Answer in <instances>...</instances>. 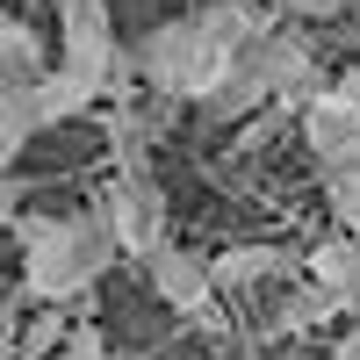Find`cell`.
Here are the masks:
<instances>
[{
    "mask_svg": "<svg viewBox=\"0 0 360 360\" xmlns=\"http://www.w3.org/2000/svg\"><path fill=\"white\" fill-rule=\"evenodd\" d=\"M266 22H274V8L209 0V8H195V15H173L159 29H144L137 51H130V72L152 86L159 101H209L217 79L231 72V58L245 51Z\"/></svg>",
    "mask_w": 360,
    "mask_h": 360,
    "instance_id": "obj_1",
    "label": "cell"
},
{
    "mask_svg": "<svg viewBox=\"0 0 360 360\" xmlns=\"http://www.w3.org/2000/svg\"><path fill=\"white\" fill-rule=\"evenodd\" d=\"M22 231V295L44 310H65L79 303L86 288L123 252H115V238L101 224V209H72V217H15Z\"/></svg>",
    "mask_w": 360,
    "mask_h": 360,
    "instance_id": "obj_2",
    "label": "cell"
},
{
    "mask_svg": "<svg viewBox=\"0 0 360 360\" xmlns=\"http://www.w3.org/2000/svg\"><path fill=\"white\" fill-rule=\"evenodd\" d=\"M58 72H72L79 86H94V94H123L130 79V58L115 44V15L108 0H58Z\"/></svg>",
    "mask_w": 360,
    "mask_h": 360,
    "instance_id": "obj_3",
    "label": "cell"
},
{
    "mask_svg": "<svg viewBox=\"0 0 360 360\" xmlns=\"http://www.w3.org/2000/svg\"><path fill=\"white\" fill-rule=\"evenodd\" d=\"M101 224L115 238V252L123 259H144V252H159L166 245V188L152 180V166H115V180L101 188Z\"/></svg>",
    "mask_w": 360,
    "mask_h": 360,
    "instance_id": "obj_4",
    "label": "cell"
},
{
    "mask_svg": "<svg viewBox=\"0 0 360 360\" xmlns=\"http://www.w3.org/2000/svg\"><path fill=\"white\" fill-rule=\"evenodd\" d=\"M144 266H152V295L173 310V317H188L195 332H231V317H224V295H217V281H209V252H188V245H166L159 252H144Z\"/></svg>",
    "mask_w": 360,
    "mask_h": 360,
    "instance_id": "obj_5",
    "label": "cell"
},
{
    "mask_svg": "<svg viewBox=\"0 0 360 360\" xmlns=\"http://www.w3.org/2000/svg\"><path fill=\"white\" fill-rule=\"evenodd\" d=\"M295 137L317 159V173H360V101H339L332 86L295 108Z\"/></svg>",
    "mask_w": 360,
    "mask_h": 360,
    "instance_id": "obj_6",
    "label": "cell"
},
{
    "mask_svg": "<svg viewBox=\"0 0 360 360\" xmlns=\"http://www.w3.org/2000/svg\"><path fill=\"white\" fill-rule=\"evenodd\" d=\"M281 274H303V259H295L288 245H224V252H209V281H217V295L281 281Z\"/></svg>",
    "mask_w": 360,
    "mask_h": 360,
    "instance_id": "obj_7",
    "label": "cell"
},
{
    "mask_svg": "<svg viewBox=\"0 0 360 360\" xmlns=\"http://www.w3.org/2000/svg\"><path fill=\"white\" fill-rule=\"evenodd\" d=\"M303 281L324 288V295H339L346 310H360V238L332 231L324 245H310V252H303Z\"/></svg>",
    "mask_w": 360,
    "mask_h": 360,
    "instance_id": "obj_8",
    "label": "cell"
},
{
    "mask_svg": "<svg viewBox=\"0 0 360 360\" xmlns=\"http://www.w3.org/2000/svg\"><path fill=\"white\" fill-rule=\"evenodd\" d=\"M94 101H101L94 86H79L72 72H58V65H51V72H44L37 86H29V108H37V130H58V123H79V115L94 108Z\"/></svg>",
    "mask_w": 360,
    "mask_h": 360,
    "instance_id": "obj_9",
    "label": "cell"
},
{
    "mask_svg": "<svg viewBox=\"0 0 360 360\" xmlns=\"http://www.w3.org/2000/svg\"><path fill=\"white\" fill-rule=\"evenodd\" d=\"M295 108H303V101H266V108H252L245 115V123H231V159H252V152H266V144H274L288 123H295Z\"/></svg>",
    "mask_w": 360,
    "mask_h": 360,
    "instance_id": "obj_10",
    "label": "cell"
},
{
    "mask_svg": "<svg viewBox=\"0 0 360 360\" xmlns=\"http://www.w3.org/2000/svg\"><path fill=\"white\" fill-rule=\"evenodd\" d=\"M0 65H15V72H51V51H44V37H37L29 22L0 15Z\"/></svg>",
    "mask_w": 360,
    "mask_h": 360,
    "instance_id": "obj_11",
    "label": "cell"
},
{
    "mask_svg": "<svg viewBox=\"0 0 360 360\" xmlns=\"http://www.w3.org/2000/svg\"><path fill=\"white\" fill-rule=\"evenodd\" d=\"M29 137H37V108H29V94H8L0 101V173H15V159L29 152Z\"/></svg>",
    "mask_w": 360,
    "mask_h": 360,
    "instance_id": "obj_12",
    "label": "cell"
},
{
    "mask_svg": "<svg viewBox=\"0 0 360 360\" xmlns=\"http://www.w3.org/2000/svg\"><path fill=\"white\" fill-rule=\"evenodd\" d=\"M339 317H346L339 295H324V288H310V281H303V288L281 303V317H274V324H281V332H303V324H339Z\"/></svg>",
    "mask_w": 360,
    "mask_h": 360,
    "instance_id": "obj_13",
    "label": "cell"
},
{
    "mask_svg": "<svg viewBox=\"0 0 360 360\" xmlns=\"http://www.w3.org/2000/svg\"><path fill=\"white\" fill-rule=\"evenodd\" d=\"M324 180V217L346 238H360V173H317Z\"/></svg>",
    "mask_w": 360,
    "mask_h": 360,
    "instance_id": "obj_14",
    "label": "cell"
},
{
    "mask_svg": "<svg viewBox=\"0 0 360 360\" xmlns=\"http://www.w3.org/2000/svg\"><path fill=\"white\" fill-rule=\"evenodd\" d=\"M58 360H130V353H115V346L101 339V324H72L65 346H58Z\"/></svg>",
    "mask_w": 360,
    "mask_h": 360,
    "instance_id": "obj_15",
    "label": "cell"
},
{
    "mask_svg": "<svg viewBox=\"0 0 360 360\" xmlns=\"http://www.w3.org/2000/svg\"><path fill=\"white\" fill-rule=\"evenodd\" d=\"M281 15L303 22V29H324V22H346V0H288Z\"/></svg>",
    "mask_w": 360,
    "mask_h": 360,
    "instance_id": "obj_16",
    "label": "cell"
},
{
    "mask_svg": "<svg viewBox=\"0 0 360 360\" xmlns=\"http://www.w3.org/2000/svg\"><path fill=\"white\" fill-rule=\"evenodd\" d=\"M29 195H37V180H29V173H0V224H15L22 209H29Z\"/></svg>",
    "mask_w": 360,
    "mask_h": 360,
    "instance_id": "obj_17",
    "label": "cell"
},
{
    "mask_svg": "<svg viewBox=\"0 0 360 360\" xmlns=\"http://www.w3.org/2000/svg\"><path fill=\"white\" fill-rule=\"evenodd\" d=\"M339 360H360V332H339Z\"/></svg>",
    "mask_w": 360,
    "mask_h": 360,
    "instance_id": "obj_18",
    "label": "cell"
},
{
    "mask_svg": "<svg viewBox=\"0 0 360 360\" xmlns=\"http://www.w3.org/2000/svg\"><path fill=\"white\" fill-rule=\"evenodd\" d=\"M0 360H22V346H15V339H8V332H0Z\"/></svg>",
    "mask_w": 360,
    "mask_h": 360,
    "instance_id": "obj_19",
    "label": "cell"
},
{
    "mask_svg": "<svg viewBox=\"0 0 360 360\" xmlns=\"http://www.w3.org/2000/svg\"><path fill=\"white\" fill-rule=\"evenodd\" d=\"M346 22H353V44H360V0H346Z\"/></svg>",
    "mask_w": 360,
    "mask_h": 360,
    "instance_id": "obj_20",
    "label": "cell"
},
{
    "mask_svg": "<svg viewBox=\"0 0 360 360\" xmlns=\"http://www.w3.org/2000/svg\"><path fill=\"white\" fill-rule=\"evenodd\" d=\"M266 8H274V15H281V8H288V0H266Z\"/></svg>",
    "mask_w": 360,
    "mask_h": 360,
    "instance_id": "obj_21",
    "label": "cell"
}]
</instances>
